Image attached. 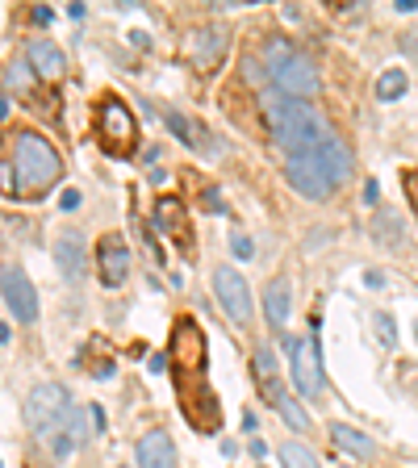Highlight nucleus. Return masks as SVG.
<instances>
[{
    "label": "nucleus",
    "mask_w": 418,
    "mask_h": 468,
    "mask_svg": "<svg viewBox=\"0 0 418 468\" xmlns=\"http://www.w3.org/2000/svg\"><path fill=\"white\" fill-rule=\"evenodd\" d=\"M276 414H281V419L289 422L293 431H310V414H305V410L297 406V401H293V398H284L281 406H276Z\"/></svg>",
    "instance_id": "393cba45"
},
{
    "label": "nucleus",
    "mask_w": 418,
    "mask_h": 468,
    "mask_svg": "<svg viewBox=\"0 0 418 468\" xmlns=\"http://www.w3.org/2000/svg\"><path fill=\"white\" fill-rule=\"evenodd\" d=\"M185 55L197 71H218V63H222V55H226V34L214 26L193 29L185 42Z\"/></svg>",
    "instance_id": "f8f14e48"
},
{
    "label": "nucleus",
    "mask_w": 418,
    "mask_h": 468,
    "mask_svg": "<svg viewBox=\"0 0 418 468\" xmlns=\"http://www.w3.org/2000/svg\"><path fill=\"white\" fill-rule=\"evenodd\" d=\"M29 68L38 71L42 80H59L68 71V63H63V50H59L50 38H34L29 42Z\"/></svg>",
    "instance_id": "a211bd4d"
},
{
    "label": "nucleus",
    "mask_w": 418,
    "mask_h": 468,
    "mask_svg": "<svg viewBox=\"0 0 418 468\" xmlns=\"http://www.w3.org/2000/svg\"><path fill=\"white\" fill-rule=\"evenodd\" d=\"M322 159H327V167L335 172V180H348V172H351V151L343 146V138H335V143L322 146Z\"/></svg>",
    "instance_id": "4be33fe9"
},
{
    "label": "nucleus",
    "mask_w": 418,
    "mask_h": 468,
    "mask_svg": "<svg viewBox=\"0 0 418 468\" xmlns=\"http://www.w3.org/2000/svg\"><path fill=\"white\" fill-rule=\"evenodd\" d=\"M5 84H9V92H13V88H17V92H26V88H29V63H9Z\"/></svg>",
    "instance_id": "a878e982"
},
{
    "label": "nucleus",
    "mask_w": 418,
    "mask_h": 468,
    "mask_svg": "<svg viewBox=\"0 0 418 468\" xmlns=\"http://www.w3.org/2000/svg\"><path fill=\"white\" fill-rule=\"evenodd\" d=\"M293 380H297V389L305 393V398H318L322 393V356H318V343H314V335H297L293 339Z\"/></svg>",
    "instance_id": "6e6552de"
},
{
    "label": "nucleus",
    "mask_w": 418,
    "mask_h": 468,
    "mask_svg": "<svg viewBox=\"0 0 418 468\" xmlns=\"http://www.w3.org/2000/svg\"><path fill=\"white\" fill-rule=\"evenodd\" d=\"M97 431H101V410L97 406H76L71 410V419H68V427L55 435V456L59 460L71 456V452H76L80 443H88Z\"/></svg>",
    "instance_id": "9b49d317"
},
{
    "label": "nucleus",
    "mask_w": 418,
    "mask_h": 468,
    "mask_svg": "<svg viewBox=\"0 0 418 468\" xmlns=\"http://www.w3.org/2000/svg\"><path fill=\"white\" fill-rule=\"evenodd\" d=\"M71 398H68V389L63 385H55V380H42V385H34L29 389V398H26V427L34 431V435H50L55 439L59 431L68 427V419H71Z\"/></svg>",
    "instance_id": "39448f33"
},
{
    "label": "nucleus",
    "mask_w": 418,
    "mask_h": 468,
    "mask_svg": "<svg viewBox=\"0 0 418 468\" xmlns=\"http://www.w3.org/2000/svg\"><path fill=\"white\" fill-rule=\"evenodd\" d=\"M281 464L284 468H322L318 456L305 443H281Z\"/></svg>",
    "instance_id": "5701e85b"
},
{
    "label": "nucleus",
    "mask_w": 418,
    "mask_h": 468,
    "mask_svg": "<svg viewBox=\"0 0 418 468\" xmlns=\"http://www.w3.org/2000/svg\"><path fill=\"white\" fill-rule=\"evenodd\" d=\"M164 117H167V126H172L176 134L185 138V143L193 146V151H201V155H209V159L222 155V143H209V130H205L201 122H193L188 113H176V109H167Z\"/></svg>",
    "instance_id": "2eb2a0df"
},
{
    "label": "nucleus",
    "mask_w": 418,
    "mask_h": 468,
    "mask_svg": "<svg viewBox=\"0 0 418 468\" xmlns=\"http://www.w3.org/2000/svg\"><path fill=\"white\" fill-rule=\"evenodd\" d=\"M0 289H5V305H9V314L17 322H34L38 318V292H34V284H29V276L21 272V268H5L0 272Z\"/></svg>",
    "instance_id": "9d476101"
},
{
    "label": "nucleus",
    "mask_w": 418,
    "mask_h": 468,
    "mask_svg": "<svg viewBox=\"0 0 418 468\" xmlns=\"http://www.w3.org/2000/svg\"><path fill=\"white\" fill-rule=\"evenodd\" d=\"M50 17H55V13H50V9H34V21H38V26H47Z\"/></svg>",
    "instance_id": "7c9ffc66"
},
{
    "label": "nucleus",
    "mask_w": 418,
    "mask_h": 468,
    "mask_svg": "<svg viewBox=\"0 0 418 468\" xmlns=\"http://www.w3.org/2000/svg\"><path fill=\"white\" fill-rule=\"evenodd\" d=\"M289 314H293V284L284 281V276H276V281H268V289H263V318H268L273 331H284Z\"/></svg>",
    "instance_id": "4468645a"
},
{
    "label": "nucleus",
    "mask_w": 418,
    "mask_h": 468,
    "mask_svg": "<svg viewBox=\"0 0 418 468\" xmlns=\"http://www.w3.org/2000/svg\"><path fill=\"white\" fill-rule=\"evenodd\" d=\"M331 439L339 443L343 452H351L356 460H372V452H377V443H372L364 431H356V427H348V422H335L331 427Z\"/></svg>",
    "instance_id": "aec40b11"
},
{
    "label": "nucleus",
    "mask_w": 418,
    "mask_h": 468,
    "mask_svg": "<svg viewBox=\"0 0 418 468\" xmlns=\"http://www.w3.org/2000/svg\"><path fill=\"white\" fill-rule=\"evenodd\" d=\"M172 356H176V393H180V410L201 435H214L222 427V406L218 393L209 389L205 364H209V347L205 335L193 318H180L172 326Z\"/></svg>",
    "instance_id": "f257e3e1"
},
{
    "label": "nucleus",
    "mask_w": 418,
    "mask_h": 468,
    "mask_svg": "<svg viewBox=\"0 0 418 468\" xmlns=\"http://www.w3.org/2000/svg\"><path fill=\"white\" fill-rule=\"evenodd\" d=\"M255 385H260V393L273 401V406H281V401L289 398V393L276 385V356L268 347H255Z\"/></svg>",
    "instance_id": "6ab92c4d"
},
{
    "label": "nucleus",
    "mask_w": 418,
    "mask_h": 468,
    "mask_svg": "<svg viewBox=\"0 0 418 468\" xmlns=\"http://www.w3.org/2000/svg\"><path fill=\"white\" fill-rule=\"evenodd\" d=\"M97 134H101V143H105V151L130 155L138 143V122H134V113H130V105L105 101V105L97 109Z\"/></svg>",
    "instance_id": "0eeeda50"
},
{
    "label": "nucleus",
    "mask_w": 418,
    "mask_h": 468,
    "mask_svg": "<svg viewBox=\"0 0 418 468\" xmlns=\"http://www.w3.org/2000/svg\"><path fill=\"white\" fill-rule=\"evenodd\" d=\"M284 176H289V185L302 197H310V201H327V197L335 193V185H339L335 172L327 167V159H322V151H314V155H289Z\"/></svg>",
    "instance_id": "423d86ee"
},
{
    "label": "nucleus",
    "mask_w": 418,
    "mask_h": 468,
    "mask_svg": "<svg viewBox=\"0 0 418 468\" xmlns=\"http://www.w3.org/2000/svg\"><path fill=\"white\" fill-rule=\"evenodd\" d=\"M13 172H17V193L38 197L63 176V159L59 151L38 134H17L13 138Z\"/></svg>",
    "instance_id": "20e7f679"
},
{
    "label": "nucleus",
    "mask_w": 418,
    "mask_h": 468,
    "mask_svg": "<svg viewBox=\"0 0 418 468\" xmlns=\"http://www.w3.org/2000/svg\"><path fill=\"white\" fill-rule=\"evenodd\" d=\"M260 105H263V122H268L273 138L289 151V155H314V151H322L327 143L339 138L331 130V122H327V117H322L318 109H314L310 101H302V97L268 92Z\"/></svg>",
    "instance_id": "f03ea898"
},
{
    "label": "nucleus",
    "mask_w": 418,
    "mask_h": 468,
    "mask_svg": "<svg viewBox=\"0 0 418 468\" xmlns=\"http://www.w3.org/2000/svg\"><path fill=\"white\" fill-rule=\"evenodd\" d=\"M234 255H239V260H252V251H255V247L252 243H247V239H243V234H234Z\"/></svg>",
    "instance_id": "cd10ccee"
},
{
    "label": "nucleus",
    "mask_w": 418,
    "mask_h": 468,
    "mask_svg": "<svg viewBox=\"0 0 418 468\" xmlns=\"http://www.w3.org/2000/svg\"><path fill=\"white\" fill-rule=\"evenodd\" d=\"M97 263H101V276L105 284H122L130 276V247L117 239V234H105L97 243Z\"/></svg>",
    "instance_id": "ddd939ff"
},
{
    "label": "nucleus",
    "mask_w": 418,
    "mask_h": 468,
    "mask_svg": "<svg viewBox=\"0 0 418 468\" xmlns=\"http://www.w3.org/2000/svg\"><path fill=\"white\" fill-rule=\"evenodd\" d=\"M59 209H68V214H71V209H80V193H76V188H68V193L59 197Z\"/></svg>",
    "instance_id": "c85d7f7f"
},
{
    "label": "nucleus",
    "mask_w": 418,
    "mask_h": 468,
    "mask_svg": "<svg viewBox=\"0 0 418 468\" xmlns=\"http://www.w3.org/2000/svg\"><path fill=\"white\" fill-rule=\"evenodd\" d=\"M138 468H176V443L164 431L138 439Z\"/></svg>",
    "instance_id": "dca6fc26"
},
{
    "label": "nucleus",
    "mask_w": 418,
    "mask_h": 468,
    "mask_svg": "<svg viewBox=\"0 0 418 468\" xmlns=\"http://www.w3.org/2000/svg\"><path fill=\"white\" fill-rule=\"evenodd\" d=\"M214 292H218V305H226L230 322H239V326H243V322L252 318V289H247L243 272H234L230 263L214 272Z\"/></svg>",
    "instance_id": "1a4fd4ad"
},
{
    "label": "nucleus",
    "mask_w": 418,
    "mask_h": 468,
    "mask_svg": "<svg viewBox=\"0 0 418 468\" xmlns=\"http://www.w3.org/2000/svg\"><path fill=\"white\" fill-rule=\"evenodd\" d=\"M55 263H59V272L68 276V281H80V276H84V239H80L76 230L59 234V243H55Z\"/></svg>",
    "instance_id": "f3484780"
},
{
    "label": "nucleus",
    "mask_w": 418,
    "mask_h": 468,
    "mask_svg": "<svg viewBox=\"0 0 418 468\" xmlns=\"http://www.w3.org/2000/svg\"><path fill=\"white\" fill-rule=\"evenodd\" d=\"M377 326H380V339H385V347H390V343H393V318H385V314H380Z\"/></svg>",
    "instance_id": "c756f323"
},
{
    "label": "nucleus",
    "mask_w": 418,
    "mask_h": 468,
    "mask_svg": "<svg viewBox=\"0 0 418 468\" xmlns=\"http://www.w3.org/2000/svg\"><path fill=\"white\" fill-rule=\"evenodd\" d=\"M390 230V243H402V226H398V218L385 209V214H377V234H385Z\"/></svg>",
    "instance_id": "bb28decb"
},
{
    "label": "nucleus",
    "mask_w": 418,
    "mask_h": 468,
    "mask_svg": "<svg viewBox=\"0 0 418 468\" xmlns=\"http://www.w3.org/2000/svg\"><path fill=\"white\" fill-rule=\"evenodd\" d=\"M155 226L176 234V243H188V222H185V214H180V201H176V197L155 201Z\"/></svg>",
    "instance_id": "412c9836"
},
{
    "label": "nucleus",
    "mask_w": 418,
    "mask_h": 468,
    "mask_svg": "<svg viewBox=\"0 0 418 468\" xmlns=\"http://www.w3.org/2000/svg\"><path fill=\"white\" fill-rule=\"evenodd\" d=\"M402 92H406V71H385V76L377 80V97L380 101H398Z\"/></svg>",
    "instance_id": "b1692460"
},
{
    "label": "nucleus",
    "mask_w": 418,
    "mask_h": 468,
    "mask_svg": "<svg viewBox=\"0 0 418 468\" xmlns=\"http://www.w3.org/2000/svg\"><path fill=\"white\" fill-rule=\"evenodd\" d=\"M263 71L281 88L284 97H310L318 92V63L305 50H297L289 38H268L263 42Z\"/></svg>",
    "instance_id": "7ed1b4c3"
}]
</instances>
